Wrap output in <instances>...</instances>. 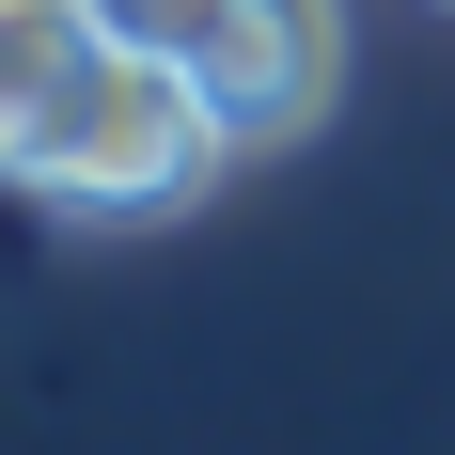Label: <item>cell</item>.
I'll list each match as a JSON object with an SVG mask.
<instances>
[{
	"instance_id": "6da1fadb",
	"label": "cell",
	"mask_w": 455,
	"mask_h": 455,
	"mask_svg": "<svg viewBox=\"0 0 455 455\" xmlns=\"http://www.w3.org/2000/svg\"><path fill=\"white\" fill-rule=\"evenodd\" d=\"M235 141L220 110L188 94L173 47H94L79 94L32 126V157H16V188L32 204H63V220H173V204H204V173H220Z\"/></svg>"
},
{
	"instance_id": "7a4b0ae2",
	"label": "cell",
	"mask_w": 455,
	"mask_h": 455,
	"mask_svg": "<svg viewBox=\"0 0 455 455\" xmlns=\"http://www.w3.org/2000/svg\"><path fill=\"white\" fill-rule=\"evenodd\" d=\"M330 79H346V0H235L220 32L188 47V94L220 110L235 157L299 141V126L330 110Z\"/></svg>"
},
{
	"instance_id": "3957f363",
	"label": "cell",
	"mask_w": 455,
	"mask_h": 455,
	"mask_svg": "<svg viewBox=\"0 0 455 455\" xmlns=\"http://www.w3.org/2000/svg\"><path fill=\"white\" fill-rule=\"evenodd\" d=\"M94 0H0V173L32 157V126L79 94V63H94Z\"/></svg>"
},
{
	"instance_id": "277c9868",
	"label": "cell",
	"mask_w": 455,
	"mask_h": 455,
	"mask_svg": "<svg viewBox=\"0 0 455 455\" xmlns=\"http://www.w3.org/2000/svg\"><path fill=\"white\" fill-rule=\"evenodd\" d=\"M220 16H235V0H94V32H110V47H173V63L220 32Z\"/></svg>"
}]
</instances>
